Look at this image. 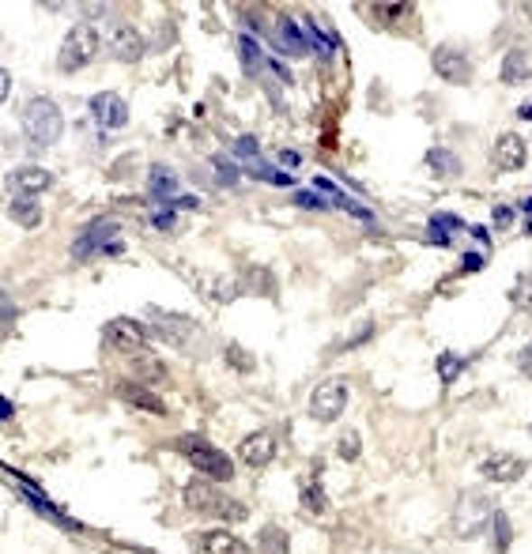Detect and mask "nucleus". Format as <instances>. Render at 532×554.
<instances>
[{
	"mask_svg": "<svg viewBox=\"0 0 532 554\" xmlns=\"http://www.w3.org/2000/svg\"><path fill=\"white\" fill-rule=\"evenodd\" d=\"M227 362L234 370H242V374H249L253 366H257V358H253L246 347H238V344H227Z\"/></svg>",
	"mask_w": 532,
	"mask_h": 554,
	"instance_id": "7c9ffc66",
	"label": "nucleus"
},
{
	"mask_svg": "<svg viewBox=\"0 0 532 554\" xmlns=\"http://www.w3.org/2000/svg\"><path fill=\"white\" fill-rule=\"evenodd\" d=\"M525 476V460L514 453H495L483 460V479L491 483H518Z\"/></svg>",
	"mask_w": 532,
	"mask_h": 554,
	"instance_id": "f3484780",
	"label": "nucleus"
},
{
	"mask_svg": "<svg viewBox=\"0 0 532 554\" xmlns=\"http://www.w3.org/2000/svg\"><path fill=\"white\" fill-rule=\"evenodd\" d=\"M211 162H216V170H219L223 185H234V181H238V166H230V159H227V155H211Z\"/></svg>",
	"mask_w": 532,
	"mask_h": 554,
	"instance_id": "72a5a7b5",
	"label": "nucleus"
},
{
	"mask_svg": "<svg viewBox=\"0 0 532 554\" xmlns=\"http://www.w3.org/2000/svg\"><path fill=\"white\" fill-rule=\"evenodd\" d=\"M472 238H476L480 245H487V230H483V226H472Z\"/></svg>",
	"mask_w": 532,
	"mask_h": 554,
	"instance_id": "a18cd8bd",
	"label": "nucleus"
},
{
	"mask_svg": "<svg viewBox=\"0 0 532 554\" xmlns=\"http://www.w3.org/2000/svg\"><path fill=\"white\" fill-rule=\"evenodd\" d=\"M348 400H351L348 381L344 377H329V381H322V385L313 389V396H310V415L317 422H336L340 415L348 411Z\"/></svg>",
	"mask_w": 532,
	"mask_h": 554,
	"instance_id": "6e6552de",
	"label": "nucleus"
},
{
	"mask_svg": "<svg viewBox=\"0 0 532 554\" xmlns=\"http://www.w3.org/2000/svg\"><path fill=\"white\" fill-rule=\"evenodd\" d=\"M280 166H287V170L303 166V155H299V152H280Z\"/></svg>",
	"mask_w": 532,
	"mask_h": 554,
	"instance_id": "79ce46f5",
	"label": "nucleus"
},
{
	"mask_svg": "<svg viewBox=\"0 0 532 554\" xmlns=\"http://www.w3.org/2000/svg\"><path fill=\"white\" fill-rule=\"evenodd\" d=\"M431 65H434V76L445 79V83H453V88H461V83L472 79V60H468V53L461 46H453V42L434 46Z\"/></svg>",
	"mask_w": 532,
	"mask_h": 554,
	"instance_id": "1a4fd4ad",
	"label": "nucleus"
},
{
	"mask_svg": "<svg viewBox=\"0 0 532 554\" xmlns=\"http://www.w3.org/2000/svg\"><path fill=\"white\" fill-rule=\"evenodd\" d=\"M8 219H12L15 226L34 230V226L42 223V204H38V197H12V200H8Z\"/></svg>",
	"mask_w": 532,
	"mask_h": 554,
	"instance_id": "5701e85b",
	"label": "nucleus"
},
{
	"mask_svg": "<svg viewBox=\"0 0 532 554\" xmlns=\"http://www.w3.org/2000/svg\"><path fill=\"white\" fill-rule=\"evenodd\" d=\"M518 370H521V374L532 381V344H525V347L518 351Z\"/></svg>",
	"mask_w": 532,
	"mask_h": 554,
	"instance_id": "58836bf2",
	"label": "nucleus"
},
{
	"mask_svg": "<svg viewBox=\"0 0 532 554\" xmlns=\"http://www.w3.org/2000/svg\"><path fill=\"white\" fill-rule=\"evenodd\" d=\"M238 294H275V280L268 268H249L238 275Z\"/></svg>",
	"mask_w": 532,
	"mask_h": 554,
	"instance_id": "bb28decb",
	"label": "nucleus"
},
{
	"mask_svg": "<svg viewBox=\"0 0 532 554\" xmlns=\"http://www.w3.org/2000/svg\"><path fill=\"white\" fill-rule=\"evenodd\" d=\"M23 136L34 147H53L61 136H65V114H61V106L53 98L34 95L23 106Z\"/></svg>",
	"mask_w": 532,
	"mask_h": 554,
	"instance_id": "f257e3e1",
	"label": "nucleus"
},
{
	"mask_svg": "<svg viewBox=\"0 0 532 554\" xmlns=\"http://www.w3.org/2000/svg\"><path fill=\"white\" fill-rule=\"evenodd\" d=\"M340 457H344V460H355L359 457V434L355 430H348L344 438H340Z\"/></svg>",
	"mask_w": 532,
	"mask_h": 554,
	"instance_id": "c9c22d12",
	"label": "nucleus"
},
{
	"mask_svg": "<svg viewBox=\"0 0 532 554\" xmlns=\"http://www.w3.org/2000/svg\"><path fill=\"white\" fill-rule=\"evenodd\" d=\"M509 540H514V528H509L506 513H495V554H506Z\"/></svg>",
	"mask_w": 532,
	"mask_h": 554,
	"instance_id": "2f4dec72",
	"label": "nucleus"
},
{
	"mask_svg": "<svg viewBox=\"0 0 532 554\" xmlns=\"http://www.w3.org/2000/svg\"><path fill=\"white\" fill-rule=\"evenodd\" d=\"M476 268H483V253H468L464 264H461V272H476Z\"/></svg>",
	"mask_w": 532,
	"mask_h": 554,
	"instance_id": "a19ab883",
	"label": "nucleus"
},
{
	"mask_svg": "<svg viewBox=\"0 0 532 554\" xmlns=\"http://www.w3.org/2000/svg\"><path fill=\"white\" fill-rule=\"evenodd\" d=\"M91 114H95V125L106 133H117L129 125V102H125L117 91H98L91 98Z\"/></svg>",
	"mask_w": 532,
	"mask_h": 554,
	"instance_id": "9b49d317",
	"label": "nucleus"
},
{
	"mask_svg": "<svg viewBox=\"0 0 532 554\" xmlns=\"http://www.w3.org/2000/svg\"><path fill=\"white\" fill-rule=\"evenodd\" d=\"M495 513L499 509L491 505V498L480 494V490H464L457 498V509H453V531L461 540H472L487 524H495Z\"/></svg>",
	"mask_w": 532,
	"mask_h": 554,
	"instance_id": "0eeeda50",
	"label": "nucleus"
},
{
	"mask_svg": "<svg viewBox=\"0 0 532 554\" xmlns=\"http://www.w3.org/2000/svg\"><path fill=\"white\" fill-rule=\"evenodd\" d=\"M303 505L310 513H325V490H322V467H313L306 486H303Z\"/></svg>",
	"mask_w": 532,
	"mask_h": 554,
	"instance_id": "c85d7f7f",
	"label": "nucleus"
},
{
	"mask_svg": "<svg viewBox=\"0 0 532 554\" xmlns=\"http://www.w3.org/2000/svg\"><path fill=\"white\" fill-rule=\"evenodd\" d=\"M178 449H182V457L193 464L204 479H211V483H227V479L234 476V460L219 449V445H211V441H204V438H197V434L178 438Z\"/></svg>",
	"mask_w": 532,
	"mask_h": 554,
	"instance_id": "7ed1b4c3",
	"label": "nucleus"
},
{
	"mask_svg": "<svg viewBox=\"0 0 532 554\" xmlns=\"http://www.w3.org/2000/svg\"><path fill=\"white\" fill-rule=\"evenodd\" d=\"M147 328H152V336H159L163 344L178 347V351H185V355H193V351H197V339L204 336L193 317L166 313V309H155V306H147Z\"/></svg>",
	"mask_w": 532,
	"mask_h": 554,
	"instance_id": "20e7f679",
	"label": "nucleus"
},
{
	"mask_svg": "<svg viewBox=\"0 0 532 554\" xmlns=\"http://www.w3.org/2000/svg\"><path fill=\"white\" fill-rule=\"evenodd\" d=\"M370 332H374V321H363V325H359V328H355V332L344 339V344H340V351H351L355 344H367Z\"/></svg>",
	"mask_w": 532,
	"mask_h": 554,
	"instance_id": "473e14b6",
	"label": "nucleus"
},
{
	"mask_svg": "<svg viewBox=\"0 0 532 554\" xmlns=\"http://www.w3.org/2000/svg\"><path fill=\"white\" fill-rule=\"evenodd\" d=\"M525 159H528V147H525V140L518 133H502L495 140V166L499 170H521Z\"/></svg>",
	"mask_w": 532,
	"mask_h": 554,
	"instance_id": "a211bd4d",
	"label": "nucleus"
},
{
	"mask_svg": "<svg viewBox=\"0 0 532 554\" xmlns=\"http://www.w3.org/2000/svg\"><path fill=\"white\" fill-rule=\"evenodd\" d=\"M185 505L193 509V513H201V517H216V521H246V505L242 502H234V498H227L223 490L211 483V479H204V476H197L193 483H185Z\"/></svg>",
	"mask_w": 532,
	"mask_h": 554,
	"instance_id": "f03ea898",
	"label": "nucleus"
},
{
	"mask_svg": "<svg viewBox=\"0 0 532 554\" xmlns=\"http://www.w3.org/2000/svg\"><path fill=\"white\" fill-rule=\"evenodd\" d=\"M294 204H303V208H329V200L322 193H294Z\"/></svg>",
	"mask_w": 532,
	"mask_h": 554,
	"instance_id": "4c0bfd02",
	"label": "nucleus"
},
{
	"mask_svg": "<svg viewBox=\"0 0 532 554\" xmlns=\"http://www.w3.org/2000/svg\"><path fill=\"white\" fill-rule=\"evenodd\" d=\"M521 208H525V211H532V197H528V200H525V204H521Z\"/></svg>",
	"mask_w": 532,
	"mask_h": 554,
	"instance_id": "de8ad7c7",
	"label": "nucleus"
},
{
	"mask_svg": "<svg viewBox=\"0 0 532 554\" xmlns=\"http://www.w3.org/2000/svg\"><path fill=\"white\" fill-rule=\"evenodd\" d=\"M514 219H518V211L509 208V204H499V208H495V226H499V230L514 226Z\"/></svg>",
	"mask_w": 532,
	"mask_h": 554,
	"instance_id": "e433bc0d",
	"label": "nucleus"
},
{
	"mask_svg": "<svg viewBox=\"0 0 532 554\" xmlns=\"http://www.w3.org/2000/svg\"><path fill=\"white\" fill-rule=\"evenodd\" d=\"M53 189V174L46 166H15L8 174V193L12 197H38Z\"/></svg>",
	"mask_w": 532,
	"mask_h": 554,
	"instance_id": "ddd939ff",
	"label": "nucleus"
},
{
	"mask_svg": "<svg viewBox=\"0 0 532 554\" xmlns=\"http://www.w3.org/2000/svg\"><path fill=\"white\" fill-rule=\"evenodd\" d=\"M159 230H174V211H155V219H152Z\"/></svg>",
	"mask_w": 532,
	"mask_h": 554,
	"instance_id": "ea45409f",
	"label": "nucleus"
},
{
	"mask_svg": "<svg viewBox=\"0 0 532 554\" xmlns=\"http://www.w3.org/2000/svg\"><path fill=\"white\" fill-rule=\"evenodd\" d=\"M98 50H102V38H98L95 23H83L79 19V23L65 34V46H61V53H57V69L65 76H72L79 69H88L91 60L98 57Z\"/></svg>",
	"mask_w": 532,
	"mask_h": 554,
	"instance_id": "39448f33",
	"label": "nucleus"
},
{
	"mask_svg": "<svg viewBox=\"0 0 532 554\" xmlns=\"http://www.w3.org/2000/svg\"><path fill=\"white\" fill-rule=\"evenodd\" d=\"M502 83H509V88H518V83H528L532 79V53L528 50H509L506 57H502Z\"/></svg>",
	"mask_w": 532,
	"mask_h": 554,
	"instance_id": "412c9836",
	"label": "nucleus"
},
{
	"mask_svg": "<svg viewBox=\"0 0 532 554\" xmlns=\"http://www.w3.org/2000/svg\"><path fill=\"white\" fill-rule=\"evenodd\" d=\"M110 53H114V60H121V65H136V60H144V53H147V42L133 23H117L110 31Z\"/></svg>",
	"mask_w": 532,
	"mask_h": 554,
	"instance_id": "f8f14e48",
	"label": "nucleus"
},
{
	"mask_svg": "<svg viewBox=\"0 0 532 554\" xmlns=\"http://www.w3.org/2000/svg\"><path fill=\"white\" fill-rule=\"evenodd\" d=\"M238 53H242V72L246 76H261V69L268 65V57L261 53L257 42H253V34H238Z\"/></svg>",
	"mask_w": 532,
	"mask_h": 554,
	"instance_id": "a878e982",
	"label": "nucleus"
},
{
	"mask_svg": "<svg viewBox=\"0 0 532 554\" xmlns=\"http://www.w3.org/2000/svg\"><path fill=\"white\" fill-rule=\"evenodd\" d=\"M121 230L114 219H95L88 230H79V238L72 242L76 261H95V257H121Z\"/></svg>",
	"mask_w": 532,
	"mask_h": 554,
	"instance_id": "423d86ee",
	"label": "nucleus"
},
{
	"mask_svg": "<svg viewBox=\"0 0 532 554\" xmlns=\"http://www.w3.org/2000/svg\"><path fill=\"white\" fill-rule=\"evenodd\" d=\"M147 193H152L159 204L163 200H182V181L170 166H152L147 170Z\"/></svg>",
	"mask_w": 532,
	"mask_h": 554,
	"instance_id": "6ab92c4d",
	"label": "nucleus"
},
{
	"mask_svg": "<svg viewBox=\"0 0 532 554\" xmlns=\"http://www.w3.org/2000/svg\"><path fill=\"white\" fill-rule=\"evenodd\" d=\"M257 547H261V554H291V536L280 524H265L257 536Z\"/></svg>",
	"mask_w": 532,
	"mask_h": 554,
	"instance_id": "cd10ccee",
	"label": "nucleus"
},
{
	"mask_svg": "<svg viewBox=\"0 0 532 554\" xmlns=\"http://www.w3.org/2000/svg\"><path fill=\"white\" fill-rule=\"evenodd\" d=\"M461 370H464V358L457 351L438 355V377H442V385H453V381L461 377Z\"/></svg>",
	"mask_w": 532,
	"mask_h": 554,
	"instance_id": "c756f323",
	"label": "nucleus"
},
{
	"mask_svg": "<svg viewBox=\"0 0 532 554\" xmlns=\"http://www.w3.org/2000/svg\"><path fill=\"white\" fill-rule=\"evenodd\" d=\"M518 114H521L525 121H532V102H525V106H521V110H518Z\"/></svg>",
	"mask_w": 532,
	"mask_h": 554,
	"instance_id": "49530a36",
	"label": "nucleus"
},
{
	"mask_svg": "<svg viewBox=\"0 0 532 554\" xmlns=\"http://www.w3.org/2000/svg\"><path fill=\"white\" fill-rule=\"evenodd\" d=\"M12 321H15V306H12V298L5 294V328H12Z\"/></svg>",
	"mask_w": 532,
	"mask_h": 554,
	"instance_id": "c03bdc74",
	"label": "nucleus"
},
{
	"mask_svg": "<svg viewBox=\"0 0 532 554\" xmlns=\"http://www.w3.org/2000/svg\"><path fill=\"white\" fill-rule=\"evenodd\" d=\"M204 554H249V543H242L234 531H208L201 540Z\"/></svg>",
	"mask_w": 532,
	"mask_h": 554,
	"instance_id": "b1692460",
	"label": "nucleus"
},
{
	"mask_svg": "<svg viewBox=\"0 0 532 554\" xmlns=\"http://www.w3.org/2000/svg\"><path fill=\"white\" fill-rule=\"evenodd\" d=\"M102 336H106V344L117 347L121 355L136 358V355L147 351V328L140 321H133V317H114V321H106Z\"/></svg>",
	"mask_w": 532,
	"mask_h": 554,
	"instance_id": "9d476101",
	"label": "nucleus"
},
{
	"mask_svg": "<svg viewBox=\"0 0 532 554\" xmlns=\"http://www.w3.org/2000/svg\"><path fill=\"white\" fill-rule=\"evenodd\" d=\"M133 381H140V385H159V381H166V366L155 358V355H136L133 358Z\"/></svg>",
	"mask_w": 532,
	"mask_h": 554,
	"instance_id": "393cba45",
	"label": "nucleus"
},
{
	"mask_svg": "<svg viewBox=\"0 0 532 554\" xmlns=\"http://www.w3.org/2000/svg\"><path fill=\"white\" fill-rule=\"evenodd\" d=\"M404 12H408V5H374V15L381 19V23H393V19H400Z\"/></svg>",
	"mask_w": 532,
	"mask_h": 554,
	"instance_id": "f704fd0d",
	"label": "nucleus"
},
{
	"mask_svg": "<svg viewBox=\"0 0 532 554\" xmlns=\"http://www.w3.org/2000/svg\"><path fill=\"white\" fill-rule=\"evenodd\" d=\"M464 230L461 216H453V211H434L431 223H427V242L431 245H453V238Z\"/></svg>",
	"mask_w": 532,
	"mask_h": 554,
	"instance_id": "aec40b11",
	"label": "nucleus"
},
{
	"mask_svg": "<svg viewBox=\"0 0 532 554\" xmlns=\"http://www.w3.org/2000/svg\"><path fill=\"white\" fill-rule=\"evenodd\" d=\"M238 457L249 467L272 464V457H275V438H272V430H253V434H246L242 445H238Z\"/></svg>",
	"mask_w": 532,
	"mask_h": 554,
	"instance_id": "dca6fc26",
	"label": "nucleus"
},
{
	"mask_svg": "<svg viewBox=\"0 0 532 554\" xmlns=\"http://www.w3.org/2000/svg\"><path fill=\"white\" fill-rule=\"evenodd\" d=\"M114 396H117V400H125V403H133V408H140V411H152V415H166V403H163V400L155 396V389L140 385V381H133V377L117 381V385H114Z\"/></svg>",
	"mask_w": 532,
	"mask_h": 554,
	"instance_id": "2eb2a0df",
	"label": "nucleus"
},
{
	"mask_svg": "<svg viewBox=\"0 0 532 554\" xmlns=\"http://www.w3.org/2000/svg\"><path fill=\"white\" fill-rule=\"evenodd\" d=\"M427 170L434 178H461L464 174V162L457 159V152H450V147H431L427 152Z\"/></svg>",
	"mask_w": 532,
	"mask_h": 554,
	"instance_id": "4be33fe9",
	"label": "nucleus"
},
{
	"mask_svg": "<svg viewBox=\"0 0 532 554\" xmlns=\"http://www.w3.org/2000/svg\"><path fill=\"white\" fill-rule=\"evenodd\" d=\"M0 419H5V422H12L15 419V403L5 396V400H0Z\"/></svg>",
	"mask_w": 532,
	"mask_h": 554,
	"instance_id": "37998d69",
	"label": "nucleus"
},
{
	"mask_svg": "<svg viewBox=\"0 0 532 554\" xmlns=\"http://www.w3.org/2000/svg\"><path fill=\"white\" fill-rule=\"evenodd\" d=\"M528 15H532V5H528Z\"/></svg>",
	"mask_w": 532,
	"mask_h": 554,
	"instance_id": "09e8293b",
	"label": "nucleus"
},
{
	"mask_svg": "<svg viewBox=\"0 0 532 554\" xmlns=\"http://www.w3.org/2000/svg\"><path fill=\"white\" fill-rule=\"evenodd\" d=\"M280 34H275V46L280 50H287V53H310V50H317V42H313V31L310 27H303L294 15H280V27H275Z\"/></svg>",
	"mask_w": 532,
	"mask_h": 554,
	"instance_id": "4468645a",
	"label": "nucleus"
}]
</instances>
